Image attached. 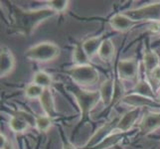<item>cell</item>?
I'll return each instance as SVG.
<instances>
[{
  "label": "cell",
  "mask_w": 160,
  "mask_h": 149,
  "mask_svg": "<svg viewBox=\"0 0 160 149\" xmlns=\"http://www.w3.org/2000/svg\"><path fill=\"white\" fill-rule=\"evenodd\" d=\"M11 29L22 36H30L42 22L52 18L57 13L51 8L37 10H24L11 4Z\"/></svg>",
  "instance_id": "1"
},
{
  "label": "cell",
  "mask_w": 160,
  "mask_h": 149,
  "mask_svg": "<svg viewBox=\"0 0 160 149\" xmlns=\"http://www.w3.org/2000/svg\"><path fill=\"white\" fill-rule=\"evenodd\" d=\"M68 91L76 98V102L78 103V107L81 112L80 122L75 129L76 133V132H78L82 125H84L86 122L90 121L91 112L95 108L98 102L101 101V93L100 91H87L76 85L69 86Z\"/></svg>",
  "instance_id": "2"
},
{
  "label": "cell",
  "mask_w": 160,
  "mask_h": 149,
  "mask_svg": "<svg viewBox=\"0 0 160 149\" xmlns=\"http://www.w3.org/2000/svg\"><path fill=\"white\" fill-rule=\"evenodd\" d=\"M60 55V48L53 42H41L25 52V58L32 62L48 63Z\"/></svg>",
  "instance_id": "3"
},
{
  "label": "cell",
  "mask_w": 160,
  "mask_h": 149,
  "mask_svg": "<svg viewBox=\"0 0 160 149\" xmlns=\"http://www.w3.org/2000/svg\"><path fill=\"white\" fill-rule=\"evenodd\" d=\"M78 87H89L97 84L100 79L98 70L92 65L75 66L65 72Z\"/></svg>",
  "instance_id": "4"
},
{
  "label": "cell",
  "mask_w": 160,
  "mask_h": 149,
  "mask_svg": "<svg viewBox=\"0 0 160 149\" xmlns=\"http://www.w3.org/2000/svg\"><path fill=\"white\" fill-rule=\"evenodd\" d=\"M126 16L135 22H160V2L144 5L139 8L130 9L123 12Z\"/></svg>",
  "instance_id": "5"
},
{
  "label": "cell",
  "mask_w": 160,
  "mask_h": 149,
  "mask_svg": "<svg viewBox=\"0 0 160 149\" xmlns=\"http://www.w3.org/2000/svg\"><path fill=\"white\" fill-rule=\"evenodd\" d=\"M119 118L120 117H115L110 119L109 121H108L107 123H104L102 126H101V127L92 135L91 138L87 141V143L84 145L82 149H89V148L96 146L98 143H101L102 140L106 139L107 137L112 135L113 133L115 127H117Z\"/></svg>",
  "instance_id": "6"
},
{
  "label": "cell",
  "mask_w": 160,
  "mask_h": 149,
  "mask_svg": "<svg viewBox=\"0 0 160 149\" xmlns=\"http://www.w3.org/2000/svg\"><path fill=\"white\" fill-rule=\"evenodd\" d=\"M139 71L138 61L131 59L119 60L117 66V76L121 81H131L136 78Z\"/></svg>",
  "instance_id": "7"
},
{
  "label": "cell",
  "mask_w": 160,
  "mask_h": 149,
  "mask_svg": "<svg viewBox=\"0 0 160 149\" xmlns=\"http://www.w3.org/2000/svg\"><path fill=\"white\" fill-rule=\"evenodd\" d=\"M160 128V112H147L142 117L138 124L140 134L146 136Z\"/></svg>",
  "instance_id": "8"
},
{
  "label": "cell",
  "mask_w": 160,
  "mask_h": 149,
  "mask_svg": "<svg viewBox=\"0 0 160 149\" xmlns=\"http://www.w3.org/2000/svg\"><path fill=\"white\" fill-rule=\"evenodd\" d=\"M140 112L141 108L134 107L130 109L129 112H125L122 117H120L119 121L113 131V133L114 132H120V133H126V132H128L132 128V126L135 124L137 119H138Z\"/></svg>",
  "instance_id": "9"
},
{
  "label": "cell",
  "mask_w": 160,
  "mask_h": 149,
  "mask_svg": "<svg viewBox=\"0 0 160 149\" xmlns=\"http://www.w3.org/2000/svg\"><path fill=\"white\" fill-rule=\"evenodd\" d=\"M121 102H123L125 104L130 107H156L160 108V102L157 101H154V99L148 98L145 97H142L139 95H136V93H129V95H125V97L122 98Z\"/></svg>",
  "instance_id": "10"
},
{
  "label": "cell",
  "mask_w": 160,
  "mask_h": 149,
  "mask_svg": "<svg viewBox=\"0 0 160 149\" xmlns=\"http://www.w3.org/2000/svg\"><path fill=\"white\" fill-rule=\"evenodd\" d=\"M109 25L110 27L118 32H126L133 28L135 25L138 23L132 19H130L128 16H126L124 13H117L114 14L112 18L109 19Z\"/></svg>",
  "instance_id": "11"
},
{
  "label": "cell",
  "mask_w": 160,
  "mask_h": 149,
  "mask_svg": "<svg viewBox=\"0 0 160 149\" xmlns=\"http://www.w3.org/2000/svg\"><path fill=\"white\" fill-rule=\"evenodd\" d=\"M14 67L15 59L12 52L6 47L1 48V54H0V76L1 78H4L10 74L14 70Z\"/></svg>",
  "instance_id": "12"
},
{
  "label": "cell",
  "mask_w": 160,
  "mask_h": 149,
  "mask_svg": "<svg viewBox=\"0 0 160 149\" xmlns=\"http://www.w3.org/2000/svg\"><path fill=\"white\" fill-rule=\"evenodd\" d=\"M39 101H40V104H41V107L46 115H48V117H51L52 119L54 117H58V112L56 109V104H55L54 97H53V93L50 89L44 90V92L40 97Z\"/></svg>",
  "instance_id": "13"
},
{
  "label": "cell",
  "mask_w": 160,
  "mask_h": 149,
  "mask_svg": "<svg viewBox=\"0 0 160 149\" xmlns=\"http://www.w3.org/2000/svg\"><path fill=\"white\" fill-rule=\"evenodd\" d=\"M98 91L101 93V101L102 102L104 107H110L114 96V79L110 78L103 81Z\"/></svg>",
  "instance_id": "14"
},
{
  "label": "cell",
  "mask_w": 160,
  "mask_h": 149,
  "mask_svg": "<svg viewBox=\"0 0 160 149\" xmlns=\"http://www.w3.org/2000/svg\"><path fill=\"white\" fill-rule=\"evenodd\" d=\"M142 64L144 71L148 75L160 66V57L154 50H146L142 57Z\"/></svg>",
  "instance_id": "15"
},
{
  "label": "cell",
  "mask_w": 160,
  "mask_h": 149,
  "mask_svg": "<svg viewBox=\"0 0 160 149\" xmlns=\"http://www.w3.org/2000/svg\"><path fill=\"white\" fill-rule=\"evenodd\" d=\"M131 93H136V95L157 101V95L154 92V90L151 84L145 79H140L136 82L135 86L133 87V89H132Z\"/></svg>",
  "instance_id": "16"
},
{
  "label": "cell",
  "mask_w": 160,
  "mask_h": 149,
  "mask_svg": "<svg viewBox=\"0 0 160 149\" xmlns=\"http://www.w3.org/2000/svg\"><path fill=\"white\" fill-rule=\"evenodd\" d=\"M104 40L103 36H96V37H92L84 41L82 44V48H84L86 54L88 55V57L91 60L93 56H96L98 53V50H100L102 44Z\"/></svg>",
  "instance_id": "17"
},
{
  "label": "cell",
  "mask_w": 160,
  "mask_h": 149,
  "mask_svg": "<svg viewBox=\"0 0 160 149\" xmlns=\"http://www.w3.org/2000/svg\"><path fill=\"white\" fill-rule=\"evenodd\" d=\"M114 53H115V48L112 41L109 38H107V39L103 40L100 50H98V56L103 62H109V61L112 60Z\"/></svg>",
  "instance_id": "18"
},
{
  "label": "cell",
  "mask_w": 160,
  "mask_h": 149,
  "mask_svg": "<svg viewBox=\"0 0 160 149\" xmlns=\"http://www.w3.org/2000/svg\"><path fill=\"white\" fill-rule=\"evenodd\" d=\"M126 136V133H120V132H114L112 135L107 137L106 139L102 140L98 145L93 146L89 149H108L110 147L118 146V143L122 141Z\"/></svg>",
  "instance_id": "19"
},
{
  "label": "cell",
  "mask_w": 160,
  "mask_h": 149,
  "mask_svg": "<svg viewBox=\"0 0 160 149\" xmlns=\"http://www.w3.org/2000/svg\"><path fill=\"white\" fill-rule=\"evenodd\" d=\"M73 62L76 64V66L90 65V59L82 48V44L81 43L76 44L73 50Z\"/></svg>",
  "instance_id": "20"
},
{
  "label": "cell",
  "mask_w": 160,
  "mask_h": 149,
  "mask_svg": "<svg viewBox=\"0 0 160 149\" xmlns=\"http://www.w3.org/2000/svg\"><path fill=\"white\" fill-rule=\"evenodd\" d=\"M33 82L38 86L42 87L43 89H50V86L53 82V79L51 75L44 71H38L33 77Z\"/></svg>",
  "instance_id": "21"
},
{
  "label": "cell",
  "mask_w": 160,
  "mask_h": 149,
  "mask_svg": "<svg viewBox=\"0 0 160 149\" xmlns=\"http://www.w3.org/2000/svg\"><path fill=\"white\" fill-rule=\"evenodd\" d=\"M9 127L13 132L16 133H23L27 129L29 128V123L25 121L24 119H22L18 117L12 115L11 118L9 119Z\"/></svg>",
  "instance_id": "22"
},
{
  "label": "cell",
  "mask_w": 160,
  "mask_h": 149,
  "mask_svg": "<svg viewBox=\"0 0 160 149\" xmlns=\"http://www.w3.org/2000/svg\"><path fill=\"white\" fill-rule=\"evenodd\" d=\"M53 119L49 117L48 115H38L36 117V126L35 127L40 132H46L52 126Z\"/></svg>",
  "instance_id": "23"
},
{
  "label": "cell",
  "mask_w": 160,
  "mask_h": 149,
  "mask_svg": "<svg viewBox=\"0 0 160 149\" xmlns=\"http://www.w3.org/2000/svg\"><path fill=\"white\" fill-rule=\"evenodd\" d=\"M44 90L42 87L38 86L36 84H30L26 87L25 89V96L28 98H40V97L43 95Z\"/></svg>",
  "instance_id": "24"
},
{
  "label": "cell",
  "mask_w": 160,
  "mask_h": 149,
  "mask_svg": "<svg viewBox=\"0 0 160 149\" xmlns=\"http://www.w3.org/2000/svg\"><path fill=\"white\" fill-rule=\"evenodd\" d=\"M69 1L67 0H54V1H48L49 8L54 10L56 13L65 12L69 6Z\"/></svg>",
  "instance_id": "25"
},
{
  "label": "cell",
  "mask_w": 160,
  "mask_h": 149,
  "mask_svg": "<svg viewBox=\"0 0 160 149\" xmlns=\"http://www.w3.org/2000/svg\"><path fill=\"white\" fill-rule=\"evenodd\" d=\"M61 137H62V149H78L73 143L64 136L63 131H61Z\"/></svg>",
  "instance_id": "26"
},
{
  "label": "cell",
  "mask_w": 160,
  "mask_h": 149,
  "mask_svg": "<svg viewBox=\"0 0 160 149\" xmlns=\"http://www.w3.org/2000/svg\"><path fill=\"white\" fill-rule=\"evenodd\" d=\"M150 76L152 77V79L155 82H160V66L152 72V73L150 74Z\"/></svg>",
  "instance_id": "27"
},
{
  "label": "cell",
  "mask_w": 160,
  "mask_h": 149,
  "mask_svg": "<svg viewBox=\"0 0 160 149\" xmlns=\"http://www.w3.org/2000/svg\"><path fill=\"white\" fill-rule=\"evenodd\" d=\"M8 141L9 140L6 138V136H5L3 133L0 134V149H2L5 145H6Z\"/></svg>",
  "instance_id": "28"
},
{
  "label": "cell",
  "mask_w": 160,
  "mask_h": 149,
  "mask_svg": "<svg viewBox=\"0 0 160 149\" xmlns=\"http://www.w3.org/2000/svg\"><path fill=\"white\" fill-rule=\"evenodd\" d=\"M2 149H15V147H14V144H13L12 141H8L7 144L5 145Z\"/></svg>",
  "instance_id": "29"
},
{
  "label": "cell",
  "mask_w": 160,
  "mask_h": 149,
  "mask_svg": "<svg viewBox=\"0 0 160 149\" xmlns=\"http://www.w3.org/2000/svg\"><path fill=\"white\" fill-rule=\"evenodd\" d=\"M156 95H157V102H160V90H159V92H157Z\"/></svg>",
  "instance_id": "30"
},
{
  "label": "cell",
  "mask_w": 160,
  "mask_h": 149,
  "mask_svg": "<svg viewBox=\"0 0 160 149\" xmlns=\"http://www.w3.org/2000/svg\"><path fill=\"white\" fill-rule=\"evenodd\" d=\"M117 149H123V148H121V147H119V146H117Z\"/></svg>",
  "instance_id": "31"
},
{
  "label": "cell",
  "mask_w": 160,
  "mask_h": 149,
  "mask_svg": "<svg viewBox=\"0 0 160 149\" xmlns=\"http://www.w3.org/2000/svg\"><path fill=\"white\" fill-rule=\"evenodd\" d=\"M20 149H23V148H20Z\"/></svg>",
  "instance_id": "32"
},
{
  "label": "cell",
  "mask_w": 160,
  "mask_h": 149,
  "mask_svg": "<svg viewBox=\"0 0 160 149\" xmlns=\"http://www.w3.org/2000/svg\"><path fill=\"white\" fill-rule=\"evenodd\" d=\"M159 138H160V137H159Z\"/></svg>",
  "instance_id": "33"
},
{
  "label": "cell",
  "mask_w": 160,
  "mask_h": 149,
  "mask_svg": "<svg viewBox=\"0 0 160 149\" xmlns=\"http://www.w3.org/2000/svg\"><path fill=\"white\" fill-rule=\"evenodd\" d=\"M159 40H160V39H159Z\"/></svg>",
  "instance_id": "34"
}]
</instances>
